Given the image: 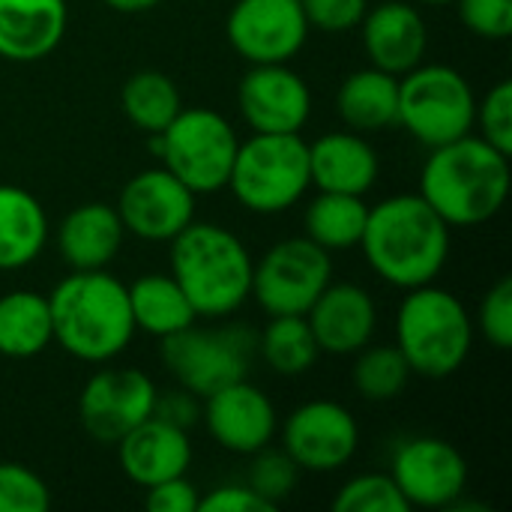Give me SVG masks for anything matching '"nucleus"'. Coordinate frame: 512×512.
I'll list each match as a JSON object with an SVG mask.
<instances>
[{"label":"nucleus","instance_id":"e433bc0d","mask_svg":"<svg viewBox=\"0 0 512 512\" xmlns=\"http://www.w3.org/2000/svg\"><path fill=\"white\" fill-rule=\"evenodd\" d=\"M459 6L462 24L492 42H504L512 33V0H453Z\"/></svg>","mask_w":512,"mask_h":512},{"label":"nucleus","instance_id":"5701e85b","mask_svg":"<svg viewBox=\"0 0 512 512\" xmlns=\"http://www.w3.org/2000/svg\"><path fill=\"white\" fill-rule=\"evenodd\" d=\"M126 228L117 216V207L90 201L69 210L57 228V249L72 270H105L120 246Z\"/></svg>","mask_w":512,"mask_h":512},{"label":"nucleus","instance_id":"393cba45","mask_svg":"<svg viewBox=\"0 0 512 512\" xmlns=\"http://www.w3.org/2000/svg\"><path fill=\"white\" fill-rule=\"evenodd\" d=\"M48 243V216L21 186H0V270L27 267Z\"/></svg>","mask_w":512,"mask_h":512},{"label":"nucleus","instance_id":"b1692460","mask_svg":"<svg viewBox=\"0 0 512 512\" xmlns=\"http://www.w3.org/2000/svg\"><path fill=\"white\" fill-rule=\"evenodd\" d=\"M336 114L354 132H384L399 120V75L378 66L351 72L336 90Z\"/></svg>","mask_w":512,"mask_h":512},{"label":"nucleus","instance_id":"6e6552de","mask_svg":"<svg viewBox=\"0 0 512 512\" xmlns=\"http://www.w3.org/2000/svg\"><path fill=\"white\" fill-rule=\"evenodd\" d=\"M477 96L468 78L444 63H420L399 75V120L423 147H441L474 129Z\"/></svg>","mask_w":512,"mask_h":512},{"label":"nucleus","instance_id":"1a4fd4ad","mask_svg":"<svg viewBox=\"0 0 512 512\" xmlns=\"http://www.w3.org/2000/svg\"><path fill=\"white\" fill-rule=\"evenodd\" d=\"M255 348L258 339L240 327L204 330L192 324L162 339V363L174 375L177 387L207 399L210 393L246 378Z\"/></svg>","mask_w":512,"mask_h":512},{"label":"nucleus","instance_id":"c85d7f7f","mask_svg":"<svg viewBox=\"0 0 512 512\" xmlns=\"http://www.w3.org/2000/svg\"><path fill=\"white\" fill-rule=\"evenodd\" d=\"M255 351L282 378L306 375L321 357V348L306 315H270V324L258 336Z\"/></svg>","mask_w":512,"mask_h":512},{"label":"nucleus","instance_id":"72a5a7b5","mask_svg":"<svg viewBox=\"0 0 512 512\" xmlns=\"http://www.w3.org/2000/svg\"><path fill=\"white\" fill-rule=\"evenodd\" d=\"M51 492L39 474L18 462H0V512H45Z\"/></svg>","mask_w":512,"mask_h":512},{"label":"nucleus","instance_id":"6ab92c4d","mask_svg":"<svg viewBox=\"0 0 512 512\" xmlns=\"http://www.w3.org/2000/svg\"><path fill=\"white\" fill-rule=\"evenodd\" d=\"M114 447L120 471L141 489H150L171 477H183L192 465L189 432L159 417H147L132 432H126Z\"/></svg>","mask_w":512,"mask_h":512},{"label":"nucleus","instance_id":"a19ab883","mask_svg":"<svg viewBox=\"0 0 512 512\" xmlns=\"http://www.w3.org/2000/svg\"><path fill=\"white\" fill-rule=\"evenodd\" d=\"M201 399L183 387L177 390H168V393H156V405H153V417L171 423V426H180V429H192L201 417Z\"/></svg>","mask_w":512,"mask_h":512},{"label":"nucleus","instance_id":"bb28decb","mask_svg":"<svg viewBox=\"0 0 512 512\" xmlns=\"http://www.w3.org/2000/svg\"><path fill=\"white\" fill-rule=\"evenodd\" d=\"M54 342L48 294L39 291H9L0 297V354L12 360H27L42 354Z\"/></svg>","mask_w":512,"mask_h":512},{"label":"nucleus","instance_id":"f3484780","mask_svg":"<svg viewBox=\"0 0 512 512\" xmlns=\"http://www.w3.org/2000/svg\"><path fill=\"white\" fill-rule=\"evenodd\" d=\"M204 426L222 450L252 456L273 444L279 420L270 396L243 378L204 399Z\"/></svg>","mask_w":512,"mask_h":512},{"label":"nucleus","instance_id":"7ed1b4c3","mask_svg":"<svg viewBox=\"0 0 512 512\" xmlns=\"http://www.w3.org/2000/svg\"><path fill=\"white\" fill-rule=\"evenodd\" d=\"M54 342L84 363H108L135 336L129 294L105 270H75L48 294Z\"/></svg>","mask_w":512,"mask_h":512},{"label":"nucleus","instance_id":"9d476101","mask_svg":"<svg viewBox=\"0 0 512 512\" xmlns=\"http://www.w3.org/2000/svg\"><path fill=\"white\" fill-rule=\"evenodd\" d=\"M330 282V252L309 237L279 240L252 267V297L267 315H306Z\"/></svg>","mask_w":512,"mask_h":512},{"label":"nucleus","instance_id":"4be33fe9","mask_svg":"<svg viewBox=\"0 0 512 512\" xmlns=\"http://www.w3.org/2000/svg\"><path fill=\"white\" fill-rule=\"evenodd\" d=\"M66 0H0V57L33 63L48 57L66 33Z\"/></svg>","mask_w":512,"mask_h":512},{"label":"nucleus","instance_id":"39448f33","mask_svg":"<svg viewBox=\"0 0 512 512\" xmlns=\"http://www.w3.org/2000/svg\"><path fill=\"white\" fill-rule=\"evenodd\" d=\"M396 348L414 375L450 378L474 348V321L453 291L432 282L411 288L396 315Z\"/></svg>","mask_w":512,"mask_h":512},{"label":"nucleus","instance_id":"cd10ccee","mask_svg":"<svg viewBox=\"0 0 512 512\" xmlns=\"http://www.w3.org/2000/svg\"><path fill=\"white\" fill-rule=\"evenodd\" d=\"M366 216H369V204L363 201V195L318 192V198L309 201L306 207L303 225H306V237L321 249L345 252L360 246Z\"/></svg>","mask_w":512,"mask_h":512},{"label":"nucleus","instance_id":"a211bd4d","mask_svg":"<svg viewBox=\"0 0 512 512\" xmlns=\"http://www.w3.org/2000/svg\"><path fill=\"white\" fill-rule=\"evenodd\" d=\"M306 321L321 354L348 357L372 342L378 330V306L363 285L330 282L309 306Z\"/></svg>","mask_w":512,"mask_h":512},{"label":"nucleus","instance_id":"20e7f679","mask_svg":"<svg viewBox=\"0 0 512 512\" xmlns=\"http://www.w3.org/2000/svg\"><path fill=\"white\" fill-rule=\"evenodd\" d=\"M252 255L216 222H189L171 240V276L198 318H228L252 297Z\"/></svg>","mask_w":512,"mask_h":512},{"label":"nucleus","instance_id":"c9c22d12","mask_svg":"<svg viewBox=\"0 0 512 512\" xmlns=\"http://www.w3.org/2000/svg\"><path fill=\"white\" fill-rule=\"evenodd\" d=\"M480 333L486 336V342L498 351H510L512 348V279L504 276L498 279L483 303H480V312H477V321Z\"/></svg>","mask_w":512,"mask_h":512},{"label":"nucleus","instance_id":"f8f14e48","mask_svg":"<svg viewBox=\"0 0 512 512\" xmlns=\"http://www.w3.org/2000/svg\"><path fill=\"white\" fill-rule=\"evenodd\" d=\"M156 393V384L141 369H102L81 390V429L96 444H117L126 432L153 417Z\"/></svg>","mask_w":512,"mask_h":512},{"label":"nucleus","instance_id":"0eeeda50","mask_svg":"<svg viewBox=\"0 0 512 512\" xmlns=\"http://www.w3.org/2000/svg\"><path fill=\"white\" fill-rule=\"evenodd\" d=\"M237 144L234 126L213 108H180L162 132L150 135V147L159 153L162 168L195 195L228 186Z\"/></svg>","mask_w":512,"mask_h":512},{"label":"nucleus","instance_id":"9b49d317","mask_svg":"<svg viewBox=\"0 0 512 512\" xmlns=\"http://www.w3.org/2000/svg\"><path fill=\"white\" fill-rule=\"evenodd\" d=\"M360 447V426L354 414L330 399H312L294 408L282 426V450L300 471L333 474L345 468Z\"/></svg>","mask_w":512,"mask_h":512},{"label":"nucleus","instance_id":"ddd939ff","mask_svg":"<svg viewBox=\"0 0 512 512\" xmlns=\"http://www.w3.org/2000/svg\"><path fill=\"white\" fill-rule=\"evenodd\" d=\"M300 0H237L225 21L231 48L252 63H288L309 39Z\"/></svg>","mask_w":512,"mask_h":512},{"label":"nucleus","instance_id":"dca6fc26","mask_svg":"<svg viewBox=\"0 0 512 512\" xmlns=\"http://www.w3.org/2000/svg\"><path fill=\"white\" fill-rule=\"evenodd\" d=\"M237 105L252 132H300L312 114V90L288 63H252L240 78Z\"/></svg>","mask_w":512,"mask_h":512},{"label":"nucleus","instance_id":"ea45409f","mask_svg":"<svg viewBox=\"0 0 512 512\" xmlns=\"http://www.w3.org/2000/svg\"><path fill=\"white\" fill-rule=\"evenodd\" d=\"M198 498H201L198 489L183 474V477H171V480L150 486L144 507L150 512H195L198 510Z\"/></svg>","mask_w":512,"mask_h":512},{"label":"nucleus","instance_id":"c756f323","mask_svg":"<svg viewBox=\"0 0 512 512\" xmlns=\"http://www.w3.org/2000/svg\"><path fill=\"white\" fill-rule=\"evenodd\" d=\"M120 108L141 132L156 135L177 117V111L183 108V99H180L177 84L165 72L141 69L126 78L120 90Z\"/></svg>","mask_w":512,"mask_h":512},{"label":"nucleus","instance_id":"423d86ee","mask_svg":"<svg viewBox=\"0 0 512 512\" xmlns=\"http://www.w3.org/2000/svg\"><path fill=\"white\" fill-rule=\"evenodd\" d=\"M309 186V144L300 132H252L249 141L237 144L228 189L240 207L261 216L282 213L294 207Z\"/></svg>","mask_w":512,"mask_h":512},{"label":"nucleus","instance_id":"412c9836","mask_svg":"<svg viewBox=\"0 0 512 512\" xmlns=\"http://www.w3.org/2000/svg\"><path fill=\"white\" fill-rule=\"evenodd\" d=\"M381 174L375 147L363 132H327L309 144V177L318 192L366 195Z\"/></svg>","mask_w":512,"mask_h":512},{"label":"nucleus","instance_id":"7c9ffc66","mask_svg":"<svg viewBox=\"0 0 512 512\" xmlns=\"http://www.w3.org/2000/svg\"><path fill=\"white\" fill-rule=\"evenodd\" d=\"M411 366L396 345L360 348L354 363V390L369 402H390L405 393L411 381Z\"/></svg>","mask_w":512,"mask_h":512},{"label":"nucleus","instance_id":"aec40b11","mask_svg":"<svg viewBox=\"0 0 512 512\" xmlns=\"http://www.w3.org/2000/svg\"><path fill=\"white\" fill-rule=\"evenodd\" d=\"M360 33L372 66L390 75H405L420 66L429 48L426 18L402 0H387L375 9H366Z\"/></svg>","mask_w":512,"mask_h":512},{"label":"nucleus","instance_id":"79ce46f5","mask_svg":"<svg viewBox=\"0 0 512 512\" xmlns=\"http://www.w3.org/2000/svg\"><path fill=\"white\" fill-rule=\"evenodd\" d=\"M156 3H162V0H105V6H111L114 12H123V15L147 12V9H153Z\"/></svg>","mask_w":512,"mask_h":512},{"label":"nucleus","instance_id":"37998d69","mask_svg":"<svg viewBox=\"0 0 512 512\" xmlns=\"http://www.w3.org/2000/svg\"><path fill=\"white\" fill-rule=\"evenodd\" d=\"M423 3H435V6H441V3H453V0H423Z\"/></svg>","mask_w":512,"mask_h":512},{"label":"nucleus","instance_id":"2f4dec72","mask_svg":"<svg viewBox=\"0 0 512 512\" xmlns=\"http://www.w3.org/2000/svg\"><path fill=\"white\" fill-rule=\"evenodd\" d=\"M336 512H408L411 504L390 474H360L348 480L336 498Z\"/></svg>","mask_w":512,"mask_h":512},{"label":"nucleus","instance_id":"2eb2a0df","mask_svg":"<svg viewBox=\"0 0 512 512\" xmlns=\"http://www.w3.org/2000/svg\"><path fill=\"white\" fill-rule=\"evenodd\" d=\"M390 477L411 507L447 510L468 489V462L450 441L426 435L399 444Z\"/></svg>","mask_w":512,"mask_h":512},{"label":"nucleus","instance_id":"58836bf2","mask_svg":"<svg viewBox=\"0 0 512 512\" xmlns=\"http://www.w3.org/2000/svg\"><path fill=\"white\" fill-rule=\"evenodd\" d=\"M201 512H276L249 483H228L210 489L204 498H198Z\"/></svg>","mask_w":512,"mask_h":512},{"label":"nucleus","instance_id":"4468645a","mask_svg":"<svg viewBox=\"0 0 512 512\" xmlns=\"http://www.w3.org/2000/svg\"><path fill=\"white\" fill-rule=\"evenodd\" d=\"M117 216L126 234L150 243H171L195 219V192L168 168H147L120 189Z\"/></svg>","mask_w":512,"mask_h":512},{"label":"nucleus","instance_id":"f704fd0d","mask_svg":"<svg viewBox=\"0 0 512 512\" xmlns=\"http://www.w3.org/2000/svg\"><path fill=\"white\" fill-rule=\"evenodd\" d=\"M474 123H480V138L489 141L504 156H512V84L498 81L480 102Z\"/></svg>","mask_w":512,"mask_h":512},{"label":"nucleus","instance_id":"f03ea898","mask_svg":"<svg viewBox=\"0 0 512 512\" xmlns=\"http://www.w3.org/2000/svg\"><path fill=\"white\" fill-rule=\"evenodd\" d=\"M420 195L450 228H477L501 213L510 195V156L480 135H462L432 147Z\"/></svg>","mask_w":512,"mask_h":512},{"label":"nucleus","instance_id":"a878e982","mask_svg":"<svg viewBox=\"0 0 512 512\" xmlns=\"http://www.w3.org/2000/svg\"><path fill=\"white\" fill-rule=\"evenodd\" d=\"M129 309L135 330L150 333L156 339H165L171 333H180L198 321V312L192 309L183 288L174 282L171 273H147L138 276L129 288Z\"/></svg>","mask_w":512,"mask_h":512},{"label":"nucleus","instance_id":"473e14b6","mask_svg":"<svg viewBox=\"0 0 512 512\" xmlns=\"http://www.w3.org/2000/svg\"><path fill=\"white\" fill-rule=\"evenodd\" d=\"M300 480V468L297 462L276 447H261L258 453H252V465H249V486L270 504L279 507L282 501H288L297 489Z\"/></svg>","mask_w":512,"mask_h":512},{"label":"nucleus","instance_id":"4c0bfd02","mask_svg":"<svg viewBox=\"0 0 512 512\" xmlns=\"http://www.w3.org/2000/svg\"><path fill=\"white\" fill-rule=\"evenodd\" d=\"M300 6L309 27H318L324 33H345L360 27L369 0H300Z\"/></svg>","mask_w":512,"mask_h":512},{"label":"nucleus","instance_id":"f257e3e1","mask_svg":"<svg viewBox=\"0 0 512 512\" xmlns=\"http://www.w3.org/2000/svg\"><path fill=\"white\" fill-rule=\"evenodd\" d=\"M360 249L369 267L402 291L438 279L450 258V225L423 195H393L369 207Z\"/></svg>","mask_w":512,"mask_h":512}]
</instances>
